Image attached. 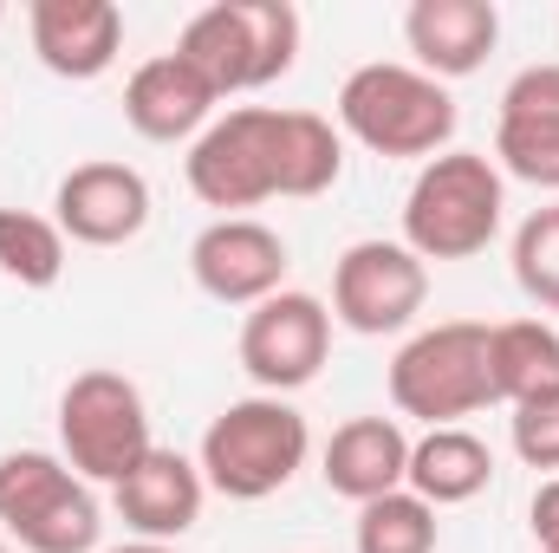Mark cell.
<instances>
[{
    "mask_svg": "<svg viewBox=\"0 0 559 553\" xmlns=\"http://www.w3.org/2000/svg\"><path fill=\"white\" fill-rule=\"evenodd\" d=\"M0 274L20 286H59L66 274V235L52 215L0 209Z\"/></svg>",
    "mask_w": 559,
    "mask_h": 553,
    "instance_id": "21",
    "label": "cell"
},
{
    "mask_svg": "<svg viewBox=\"0 0 559 553\" xmlns=\"http://www.w3.org/2000/svg\"><path fill=\"white\" fill-rule=\"evenodd\" d=\"M495 156L514 183L559 189V66H527L508 79L495 111Z\"/></svg>",
    "mask_w": 559,
    "mask_h": 553,
    "instance_id": "14",
    "label": "cell"
},
{
    "mask_svg": "<svg viewBox=\"0 0 559 553\" xmlns=\"http://www.w3.org/2000/svg\"><path fill=\"white\" fill-rule=\"evenodd\" d=\"M0 534L26 553H92L105 534L92 482L52 449L0 456Z\"/></svg>",
    "mask_w": 559,
    "mask_h": 553,
    "instance_id": "6",
    "label": "cell"
},
{
    "mask_svg": "<svg viewBox=\"0 0 559 553\" xmlns=\"http://www.w3.org/2000/svg\"><path fill=\"white\" fill-rule=\"evenodd\" d=\"M215 85L182 59V52H156L124 79V125L150 143H195L215 125Z\"/></svg>",
    "mask_w": 559,
    "mask_h": 553,
    "instance_id": "15",
    "label": "cell"
},
{
    "mask_svg": "<svg viewBox=\"0 0 559 553\" xmlns=\"http://www.w3.org/2000/svg\"><path fill=\"white\" fill-rule=\"evenodd\" d=\"M319 475L332 495L345 502H378V495H397L404 475H411V436L397 416H352L332 430L325 456H319Z\"/></svg>",
    "mask_w": 559,
    "mask_h": 553,
    "instance_id": "18",
    "label": "cell"
},
{
    "mask_svg": "<svg viewBox=\"0 0 559 553\" xmlns=\"http://www.w3.org/2000/svg\"><path fill=\"white\" fill-rule=\"evenodd\" d=\"M26 39L52 79H105L124 52V13L111 0H33L26 7Z\"/></svg>",
    "mask_w": 559,
    "mask_h": 553,
    "instance_id": "13",
    "label": "cell"
},
{
    "mask_svg": "<svg viewBox=\"0 0 559 553\" xmlns=\"http://www.w3.org/2000/svg\"><path fill=\"white\" fill-rule=\"evenodd\" d=\"M391 404L397 416H417L429 430H455L462 416L488 411L495 404L488 326L442 319V326H423L417 339H404V352L391 358Z\"/></svg>",
    "mask_w": 559,
    "mask_h": 553,
    "instance_id": "7",
    "label": "cell"
},
{
    "mask_svg": "<svg viewBox=\"0 0 559 553\" xmlns=\"http://www.w3.org/2000/svg\"><path fill=\"white\" fill-rule=\"evenodd\" d=\"M488 385L495 404H527L559 385V332L547 319H501L488 326Z\"/></svg>",
    "mask_w": 559,
    "mask_h": 553,
    "instance_id": "20",
    "label": "cell"
},
{
    "mask_svg": "<svg viewBox=\"0 0 559 553\" xmlns=\"http://www.w3.org/2000/svg\"><path fill=\"white\" fill-rule=\"evenodd\" d=\"M286 242L280 228L254 222V215H215L195 242H189V274L215 306H261L286 286Z\"/></svg>",
    "mask_w": 559,
    "mask_h": 553,
    "instance_id": "11",
    "label": "cell"
},
{
    "mask_svg": "<svg viewBox=\"0 0 559 553\" xmlns=\"http://www.w3.org/2000/svg\"><path fill=\"white\" fill-rule=\"evenodd\" d=\"M358 553H436V508L397 489V495H378L358 508Z\"/></svg>",
    "mask_w": 559,
    "mask_h": 553,
    "instance_id": "22",
    "label": "cell"
},
{
    "mask_svg": "<svg viewBox=\"0 0 559 553\" xmlns=\"http://www.w3.org/2000/svg\"><path fill=\"white\" fill-rule=\"evenodd\" d=\"M547 553H559V548H547Z\"/></svg>",
    "mask_w": 559,
    "mask_h": 553,
    "instance_id": "29",
    "label": "cell"
},
{
    "mask_svg": "<svg viewBox=\"0 0 559 553\" xmlns=\"http://www.w3.org/2000/svg\"><path fill=\"white\" fill-rule=\"evenodd\" d=\"M495 482V456H488V443L475 436V430H423L417 443H411V475H404V489L423 495L429 508H455V502H475L481 489Z\"/></svg>",
    "mask_w": 559,
    "mask_h": 553,
    "instance_id": "19",
    "label": "cell"
},
{
    "mask_svg": "<svg viewBox=\"0 0 559 553\" xmlns=\"http://www.w3.org/2000/svg\"><path fill=\"white\" fill-rule=\"evenodd\" d=\"M299 33H306L299 7L286 0H215L189 13V26L176 33V52L215 85V98H235V92H261L293 72Z\"/></svg>",
    "mask_w": 559,
    "mask_h": 553,
    "instance_id": "5",
    "label": "cell"
},
{
    "mask_svg": "<svg viewBox=\"0 0 559 553\" xmlns=\"http://www.w3.org/2000/svg\"><path fill=\"white\" fill-rule=\"evenodd\" d=\"M105 553H176V548H163V541H124V548H105Z\"/></svg>",
    "mask_w": 559,
    "mask_h": 553,
    "instance_id": "26",
    "label": "cell"
},
{
    "mask_svg": "<svg viewBox=\"0 0 559 553\" xmlns=\"http://www.w3.org/2000/svg\"><path fill=\"white\" fill-rule=\"evenodd\" d=\"M202 502H209V482L176 449H150L138 469L111 489V508L124 515V528L138 541H163V548H176L202 521Z\"/></svg>",
    "mask_w": 559,
    "mask_h": 553,
    "instance_id": "16",
    "label": "cell"
},
{
    "mask_svg": "<svg viewBox=\"0 0 559 553\" xmlns=\"http://www.w3.org/2000/svg\"><path fill=\"white\" fill-rule=\"evenodd\" d=\"M462 111L442 79L397 59H371L338 85V131L365 143L371 156H442L455 138Z\"/></svg>",
    "mask_w": 559,
    "mask_h": 553,
    "instance_id": "3",
    "label": "cell"
},
{
    "mask_svg": "<svg viewBox=\"0 0 559 553\" xmlns=\"http://www.w3.org/2000/svg\"><path fill=\"white\" fill-rule=\"evenodd\" d=\"M0 553H13V548H7V541H0Z\"/></svg>",
    "mask_w": 559,
    "mask_h": 553,
    "instance_id": "27",
    "label": "cell"
},
{
    "mask_svg": "<svg viewBox=\"0 0 559 553\" xmlns=\"http://www.w3.org/2000/svg\"><path fill=\"white\" fill-rule=\"evenodd\" d=\"M404 46L417 52V72L429 79H468L488 66L501 46V13L495 0H417L404 13Z\"/></svg>",
    "mask_w": 559,
    "mask_h": 553,
    "instance_id": "17",
    "label": "cell"
},
{
    "mask_svg": "<svg viewBox=\"0 0 559 553\" xmlns=\"http://www.w3.org/2000/svg\"><path fill=\"white\" fill-rule=\"evenodd\" d=\"M241 372L267 391V398H286L299 385H312L332 358V306L319 293H299V286H280L274 299L248 306L241 319Z\"/></svg>",
    "mask_w": 559,
    "mask_h": 553,
    "instance_id": "9",
    "label": "cell"
},
{
    "mask_svg": "<svg viewBox=\"0 0 559 553\" xmlns=\"http://www.w3.org/2000/svg\"><path fill=\"white\" fill-rule=\"evenodd\" d=\"M508 436H514V456L527 469H554L559 475V385L540 391V398H527V404H514Z\"/></svg>",
    "mask_w": 559,
    "mask_h": 553,
    "instance_id": "24",
    "label": "cell"
},
{
    "mask_svg": "<svg viewBox=\"0 0 559 553\" xmlns=\"http://www.w3.org/2000/svg\"><path fill=\"white\" fill-rule=\"evenodd\" d=\"M52 222L79 248H124L150 228V183L131 163H111V156L79 163L52 189Z\"/></svg>",
    "mask_w": 559,
    "mask_h": 553,
    "instance_id": "12",
    "label": "cell"
},
{
    "mask_svg": "<svg viewBox=\"0 0 559 553\" xmlns=\"http://www.w3.org/2000/svg\"><path fill=\"white\" fill-rule=\"evenodd\" d=\"M345 169V138L319 111H280V105H235L189 143L182 176L195 202L241 215L274 196H325Z\"/></svg>",
    "mask_w": 559,
    "mask_h": 553,
    "instance_id": "1",
    "label": "cell"
},
{
    "mask_svg": "<svg viewBox=\"0 0 559 553\" xmlns=\"http://www.w3.org/2000/svg\"><path fill=\"white\" fill-rule=\"evenodd\" d=\"M508 261H514V286H521L534 306L559 313V202L534 209V215L514 228Z\"/></svg>",
    "mask_w": 559,
    "mask_h": 553,
    "instance_id": "23",
    "label": "cell"
},
{
    "mask_svg": "<svg viewBox=\"0 0 559 553\" xmlns=\"http://www.w3.org/2000/svg\"><path fill=\"white\" fill-rule=\"evenodd\" d=\"M423 299H429V268L404 242H352L332 268V326L358 339L417 326Z\"/></svg>",
    "mask_w": 559,
    "mask_h": 553,
    "instance_id": "10",
    "label": "cell"
},
{
    "mask_svg": "<svg viewBox=\"0 0 559 553\" xmlns=\"http://www.w3.org/2000/svg\"><path fill=\"white\" fill-rule=\"evenodd\" d=\"M501 209H508V183L495 169V156L481 150H442L429 156L404 196V248L429 261H475L495 235H501Z\"/></svg>",
    "mask_w": 559,
    "mask_h": 553,
    "instance_id": "2",
    "label": "cell"
},
{
    "mask_svg": "<svg viewBox=\"0 0 559 553\" xmlns=\"http://www.w3.org/2000/svg\"><path fill=\"white\" fill-rule=\"evenodd\" d=\"M0 20H7V7H0Z\"/></svg>",
    "mask_w": 559,
    "mask_h": 553,
    "instance_id": "28",
    "label": "cell"
},
{
    "mask_svg": "<svg viewBox=\"0 0 559 553\" xmlns=\"http://www.w3.org/2000/svg\"><path fill=\"white\" fill-rule=\"evenodd\" d=\"M312 456V423L293 411L286 398H235L228 411L202 430V449H195V469L215 495L228 502H267L280 495Z\"/></svg>",
    "mask_w": 559,
    "mask_h": 553,
    "instance_id": "4",
    "label": "cell"
},
{
    "mask_svg": "<svg viewBox=\"0 0 559 553\" xmlns=\"http://www.w3.org/2000/svg\"><path fill=\"white\" fill-rule=\"evenodd\" d=\"M156 449L150 436V404L143 391L111 372V365H92L79 372L66 391H59V456L85 475V482H124L143 456Z\"/></svg>",
    "mask_w": 559,
    "mask_h": 553,
    "instance_id": "8",
    "label": "cell"
},
{
    "mask_svg": "<svg viewBox=\"0 0 559 553\" xmlns=\"http://www.w3.org/2000/svg\"><path fill=\"white\" fill-rule=\"evenodd\" d=\"M527 521H534V541H540V553L559 548V475H547V482L534 489V508H527Z\"/></svg>",
    "mask_w": 559,
    "mask_h": 553,
    "instance_id": "25",
    "label": "cell"
}]
</instances>
